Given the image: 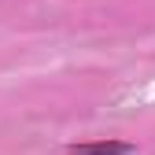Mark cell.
Here are the masks:
<instances>
[{"label": "cell", "instance_id": "6da1fadb", "mask_svg": "<svg viewBox=\"0 0 155 155\" xmlns=\"http://www.w3.org/2000/svg\"><path fill=\"white\" fill-rule=\"evenodd\" d=\"M133 144L129 140H85V144H70L67 155H129Z\"/></svg>", "mask_w": 155, "mask_h": 155}]
</instances>
